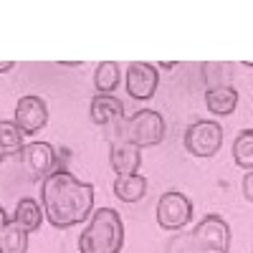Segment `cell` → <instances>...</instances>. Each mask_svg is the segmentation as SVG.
<instances>
[{"instance_id":"23","label":"cell","mask_w":253,"mask_h":253,"mask_svg":"<svg viewBox=\"0 0 253 253\" xmlns=\"http://www.w3.org/2000/svg\"><path fill=\"white\" fill-rule=\"evenodd\" d=\"M5 160V152H3V147H0V162H3Z\"/></svg>"},{"instance_id":"14","label":"cell","mask_w":253,"mask_h":253,"mask_svg":"<svg viewBox=\"0 0 253 253\" xmlns=\"http://www.w3.org/2000/svg\"><path fill=\"white\" fill-rule=\"evenodd\" d=\"M28 251V230H23L15 220H8L0 230V253H26Z\"/></svg>"},{"instance_id":"7","label":"cell","mask_w":253,"mask_h":253,"mask_svg":"<svg viewBox=\"0 0 253 253\" xmlns=\"http://www.w3.org/2000/svg\"><path fill=\"white\" fill-rule=\"evenodd\" d=\"M48 122V107L46 101L28 94V96H20V101L15 104V126L20 129V134H36L46 126Z\"/></svg>"},{"instance_id":"8","label":"cell","mask_w":253,"mask_h":253,"mask_svg":"<svg viewBox=\"0 0 253 253\" xmlns=\"http://www.w3.org/2000/svg\"><path fill=\"white\" fill-rule=\"evenodd\" d=\"M160 84V71L152 63L134 61L126 69V91L132 99H152Z\"/></svg>"},{"instance_id":"5","label":"cell","mask_w":253,"mask_h":253,"mask_svg":"<svg viewBox=\"0 0 253 253\" xmlns=\"http://www.w3.org/2000/svg\"><path fill=\"white\" fill-rule=\"evenodd\" d=\"M223 147V126L218 122H195L185 132V150L195 157H213Z\"/></svg>"},{"instance_id":"10","label":"cell","mask_w":253,"mask_h":253,"mask_svg":"<svg viewBox=\"0 0 253 253\" xmlns=\"http://www.w3.org/2000/svg\"><path fill=\"white\" fill-rule=\"evenodd\" d=\"M109 162H112V170L117 172V177L134 175L142 165V150L129 142H124V139H117V142H112Z\"/></svg>"},{"instance_id":"1","label":"cell","mask_w":253,"mask_h":253,"mask_svg":"<svg viewBox=\"0 0 253 253\" xmlns=\"http://www.w3.org/2000/svg\"><path fill=\"white\" fill-rule=\"evenodd\" d=\"M43 213L53 228H71L84 223L94 210V187L76 180L66 170H53L41 187Z\"/></svg>"},{"instance_id":"16","label":"cell","mask_w":253,"mask_h":253,"mask_svg":"<svg viewBox=\"0 0 253 253\" xmlns=\"http://www.w3.org/2000/svg\"><path fill=\"white\" fill-rule=\"evenodd\" d=\"M119 79H122V71L114 61H101L96 71H94V86L99 94H112L117 86H119Z\"/></svg>"},{"instance_id":"12","label":"cell","mask_w":253,"mask_h":253,"mask_svg":"<svg viewBox=\"0 0 253 253\" xmlns=\"http://www.w3.org/2000/svg\"><path fill=\"white\" fill-rule=\"evenodd\" d=\"M205 107L215 117L233 114L236 107H238V91L230 86V84H225V86H210L205 91Z\"/></svg>"},{"instance_id":"22","label":"cell","mask_w":253,"mask_h":253,"mask_svg":"<svg viewBox=\"0 0 253 253\" xmlns=\"http://www.w3.org/2000/svg\"><path fill=\"white\" fill-rule=\"evenodd\" d=\"M160 69H175V63L172 61H165V63H160Z\"/></svg>"},{"instance_id":"21","label":"cell","mask_w":253,"mask_h":253,"mask_svg":"<svg viewBox=\"0 0 253 253\" xmlns=\"http://www.w3.org/2000/svg\"><path fill=\"white\" fill-rule=\"evenodd\" d=\"M13 66H15L13 61H3V63H0V74H3V71H10Z\"/></svg>"},{"instance_id":"2","label":"cell","mask_w":253,"mask_h":253,"mask_svg":"<svg viewBox=\"0 0 253 253\" xmlns=\"http://www.w3.org/2000/svg\"><path fill=\"white\" fill-rule=\"evenodd\" d=\"M230 225L220 215H205L193 233L175 236L167 243V253H228Z\"/></svg>"},{"instance_id":"4","label":"cell","mask_w":253,"mask_h":253,"mask_svg":"<svg viewBox=\"0 0 253 253\" xmlns=\"http://www.w3.org/2000/svg\"><path fill=\"white\" fill-rule=\"evenodd\" d=\"M119 126H122V139L139 147V150L142 147L160 144L167 134V124H165L162 114L152 112V109L137 112L129 119H119Z\"/></svg>"},{"instance_id":"17","label":"cell","mask_w":253,"mask_h":253,"mask_svg":"<svg viewBox=\"0 0 253 253\" xmlns=\"http://www.w3.org/2000/svg\"><path fill=\"white\" fill-rule=\"evenodd\" d=\"M233 160L241 170L251 172L253 170V132L251 129H243L236 142H233Z\"/></svg>"},{"instance_id":"13","label":"cell","mask_w":253,"mask_h":253,"mask_svg":"<svg viewBox=\"0 0 253 253\" xmlns=\"http://www.w3.org/2000/svg\"><path fill=\"white\" fill-rule=\"evenodd\" d=\"M114 195L122 203H137L147 195V180L144 175L134 172V175H126V177H117L114 180Z\"/></svg>"},{"instance_id":"9","label":"cell","mask_w":253,"mask_h":253,"mask_svg":"<svg viewBox=\"0 0 253 253\" xmlns=\"http://www.w3.org/2000/svg\"><path fill=\"white\" fill-rule=\"evenodd\" d=\"M20 160L28 167V172L41 180V177H48L53 170H56V150L46 142H31V144H23L20 150Z\"/></svg>"},{"instance_id":"18","label":"cell","mask_w":253,"mask_h":253,"mask_svg":"<svg viewBox=\"0 0 253 253\" xmlns=\"http://www.w3.org/2000/svg\"><path fill=\"white\" fill-rule=\"evenodd\" d=\"M0 147L5 157H15L23 150V134L15 126V122H0Z\"/></svg>"},{"instance_id":"15","label":"cell","mask_w":253,"mask_h":253,"mask_svg":"<svg viewBox=\"0 0 253 253\" xmlns=\"http://www.w3.org/2000/svg\"><path fill=\"white\" fill-rule=\"evenodd\" d=\"M13 220L23 228V230H28V233H36V230L41 228V220H43L41 205H38L33 198H23V200L18 203V208H15Z\"/></svg>"},{"instance_id":"20","label":"cell","mask_w":253,"mask_h":253,"mask_svg":"<svg viewBox=\"0 0 253 253\" xmlns=\"http://www.w3.org/2000/svg\"><path fill=\"white\" fill-rule=\"evenodd\" d=\"M5 223H8V213H5V210H3V208H0V230H3V228H5Z\"/></svg>"},{"instance_id":"19","label":"cell","mask_w":253,"mask_h":253,"mask_svg":"<svg viewBox=\"0 0 253 253\" xmlns=\"http://www.w3.org/2000/svg\"><path fill=\"white\" fill-rule=\"evenodd\" d=\"M243 195L248 203H253V175L251 172H246V177H243Z\"/></svg>"},{"instance_id":"11","label":"cell","mask_w":253,"mask_h":253,"mask_svg":"<svg viewBox=\"0 0 253 253\" xmlns=\"http://www.w3.org/2000/svg\"><path fill=\"white\" fill-rule=\"evenodd\" d=\"M89 112H91V122H94V124L109 126L112 122L124 119V104H122L117 96H112V94H96V96L91 99Z\"/></svg>"},{"instance_id":"3","label":"cell","mask_w":253,"mask_h":253,"mask_svg":"<svg viewBox=\"0 0 253 253\" xmlns=\"http://www.w3.org/2000/svg\"><path fill=\"white\" fill-rule=\"evenodd\" d=\"M124 246V223L114 208H99L79 238L81 253H119Z\"/></svg>"},{"instance_id":"6","label":"cell","mask_w":253,"mask_h":253,"mask_svg":"<svg viewBox=\"0 0 253 253\" xmlns=\"http://www.w3.org/2000/svg\"><path fill=\"white\" fill-rule=\"evenodd\" d=\"M193 220V203L182 193L170 190L157 200V223L162 230H182Z\"/></svg>"}]
</instances>
